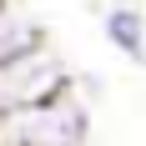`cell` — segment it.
I'll use <instances>...</instances> for the list:
<instances>
[{
    "label": "cell",
    "instance_id": "obj_4",
    "mask_svg": "<svg viewBox=\"0 0 146 146\" xmlns=\"http://www.w3.org/2000/svg\"><path fill=\"white\" fill-rule=\"evenodd\" d=\"M101 35H106V45H111L116 56L146 60V10H136V5H126V0L106 5L101 10Z\"/></svg>",
    "mask_w": 146,
    "mask_h": 146
},
{
    "label": "cell",
    "instance_id": "obj_3",
    "mask_svg": "<svg viewBox=\"0 0 146 146\" xmlns=\"http://www.w3.org/2000/svg\"><path fill=\"white\" fill-rule=\"evenodd\" d=\"M45 40V25L35 20V10H25V0H0V66L40 50Z\"/></svg>",
    "mask_w": 146,
    "mask_h": 146
},
{
    "label": "cell",
    "instance_id": "obj_2",
    "mask_svg": "<svg viewBox=\"0 0 146 146\" xmlns=\"http://www.w3.org/2000/svg\"><path fill=\"white\" fill-rule=\"evenodd\" d=\"M71 86V71H66V60L40 45V50H30V56L10 60V66H0V116H10V111H25V106L45 101V96H56V91Z\"/></svg>",
    "mask_w": 146,
    "mask_h": 146
},
{
    "label": "cell",
    "instance_id": "obj_1",
    "mask_svg": "<svg viewBox=\"0 0 146 146\" xmlns=\"http://www.w3.org/2000/svg\"><path fill=\"white\" fill-rule=\"evenodd\" d=\"M91 141V106L71 86L45 101L0 116V146H86Z\"/></svg>",
    "mask_w": 146,
    "mask_h": 146
}]
</instances>
